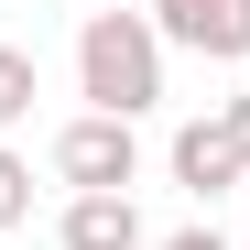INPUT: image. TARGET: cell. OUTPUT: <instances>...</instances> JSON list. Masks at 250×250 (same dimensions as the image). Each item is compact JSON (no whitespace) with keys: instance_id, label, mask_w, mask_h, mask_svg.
Listing matches in <instances>:
<instances>
[{"instance_id":"6da1fadb","label":"cell","mask_w":250,"mask_h":250,"mask_svg":"<svg viewBox=\"0 0 250 250\" xmlns=\"http://www.w3.org/2000/svg\"><path fill=\"white\" fill-rule=\"evenodd\" d=\"M76 98L98 120L163 109V33H152V11H87L76 22Z\"/></svg>"},{"instance_id":"7a4b0ae2","label":"cell","mask_w":250,"mask_h":250,"mask_svg":"<svg viewBox=\"0 0 250 250\" xmlns=\"http://www.w3.org/2000/svg\"><path fill=\"white\" fill-rule=\"evenodd\" d=\"M142 174V142H131V120H98V109H76L65 131H55V185L65 196H131Z\"/></svg>"},{"instance_id":"3957f363","label":"cell","mask_w":250,"mask_h":250,"mask_svg":"<svg viewBox=\"0 0 250 250\" xmlns=\"http://www.w3.org/2000/svg\"><path fill=\"white\" fill-rule=\"evenodd\" d=\"M152 33L207 65H250V0H152Z\"/></svg>"},{"instance_id":"277c9868","label":"cell","mask_w":250,"mask_h":250,"mask_svg":"<svg viewBox=\"0 0 250 250\" xmlns=\"http://www.w3.org/2000/svg\"><path fill=\"white\" fill-rule=\"evenodd\" d=\"M163 163H174V185H185L196 207H218L229 185H250V163H239V142L218 131V120H185V131H174V152H163Z\"/></svg>"},{"instance_id":"5b68a950","label":"cell","mask_w":250,"mask_h":250,"mask_svg":"<svg viewBox=\"0 0 250 250\" xmlns=\"http://www.w3.org/2000/svg\"><path fill=\"white\" fill-rule=\"evenodd\" d=\"M55 250H152L131 196H65L55 207Z\"/></svg>"},{"instance_id":"8992f818","label":"cell","mask_w":250,"mask_h":250,"mask_svg":"<svg viewBox=\"0 0 250 250\" xmlns=\"http://www.w3.org/2000/svg\"><path fill=\"white\" fill-rule=\"evenodd\" d=\"M33 98H44V76H33V55H22V44H0V142H11L22 120H33Z\"/></svg>"},{"instance_id":"52a82bcc","label":"cell","mask_w":250,"mask_h":250,"mask_svg":"<svg viewBox=\"0 0 250 250\" xmlns=\"http://www.w3.org/2000/svg\"><path fill=\"white\" fill-rule=\"evenodd\" d=\"M0 229H33V163L0 142Z\"/></svg>"},{"instance_id":"ba28073f","label":"cell","mask_w":250,"mask_h":250,"mask_svg":"<svg viewBox=\"0 0 250 250\" xmlns=\"http://www.w3.org/2000/svg\"><path fill=\"white\" fill-rule=\"evenodd\" d=\"M218 131H229V142H239V163H250V87H239V98H218Z\"/></svg>"},{"instance_id":"9c48e42d","label":"cell","mask_w":250,"mask_h":250,"mask_svg":"<svg viewBox=\"0 0 250 250\" xmlns=\"http://www.w3.org/2000/svg\"><path fill=\"white\" fill-rule=\"evenodd\" d=\"M163 250H229V239H218V218H196V229H174Z\"/></svg>"},{"instance_id":"30bf717a","label":"cell","mask_w":250,"mask_h":250,"mask_svg":"<svg viewBox=\"0 0 250 250\" xmlns=\"http://www.w3.org/2000/svg\"><path fill=\"white\" fill-rule=\"evenodd\" d=\"M87 11H142V0H87Z\"/></svg>"}]
</instances>
